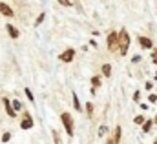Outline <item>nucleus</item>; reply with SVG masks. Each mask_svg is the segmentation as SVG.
Masks as SVG:
<instances>
[{
  "instance_id": "obj_1",
  "label": "nucleus",
  "mask_w": 157,
  "mask_h": 144,
  "mask_svg": "<svg viewBox=\"0 0 157 144\" xmlns=\"http://www.w3.org/2000/svg\"><path fill=\"white\" fill-rule=\"evenodd\" d=\"M128 47H130V35H128L126 29H121L119 31V51L122 55H126L128 53Z\"/></svg>"
},
{
  "instance_id": "obj_2",
  "label": "nucleus",
  "mask_w": 157,
  "mask_h": 144,
  "mask_svg": "<svg viewBox=\"0 0 157 144\" xmlns=\"http://www.w3.org/2000/svg\"><path fill=\"white\" fill-rule=\"evenodd\" d=\"M60 120H62V124H64L66 133H68L70 137H73V133H75V128H73V117H71L70 113H62V115H60Z\"/></svg>"
},
{
  "instance_id": "obj_3",
  "label": "nucleus",
  "mask_w": 157,
  "mask_h": 144,
  "mask_svg": "<svg viewBox=\"0 0 157 144\" xmlns=\"http://www.w3.org/2000/svg\"><path fill=\"white\" fill-rule=\"evenodd\" d=\"M108 49H112V51L119 49V33H115V31L108 35Z\"/></svg>"
},
{
  "instance_id": "obj_4",
  "label": "nucleus",
  "mask_w": 157,
  "mask_h": 144,
  "mask_svg": "<svg viewBox=\"0 0 157 144\" xmlns=\"http://www.w3.org/2000/svg\"><path fill=\"white\" fill-rule=\"evenodd\" d=\"M35 126V120H33V117L29 115V113H26L24 115V119L20 120V130H31Z\"/></svg>"
},
{
  "instance_id": "obj_5",
  "label": "nucleus",
  "mask_w": 157,
  "mask_h": 144,
  "mask_svg": "<svg viewBox=\"0 0 157 144\" xmlns=\"http://www.w3.org/2000/svg\"><path fill=\"white\" fill-rule=\"evenodd\" d=\"M121 133H122V128L117 126V128L113 130V135L108 139V144H119V142H121Z\"/></svg>"
},
{
  "instance_id": "obj_6",
  "label": "nucleus",
  "mask_w": 157,
  "mask_h": 144,
  "mask_svg": "<svg viewBox=\"0 0 157 144\" xmlns=\"http://www.w3.org/2000/svg\"><path fill=\"white\" fill-rule=\"evenodd\" d=\"M75 57V49H66L64 53H60V60L62 62H71Z\"/></svg>"
},
{
  "instance_id": "obj_7",
  "label": "nucleus",
  "mask_w": 157,
  "mask_h": 144,
  "mask_svg": "<svg viewBox=\"0 0 157 144\" xmlns=\"http://www.w3.org/2000/svg\"><path fill=\"white\" fill-rule=\"evenodd\" d=\"M137 40H139V44H141L143 47H146V49H152V47H154V42H152V38H148V36H139Z\"/></svg>"
},
{
  "instance_id": "obj_8",
  "label": "nucleus",
  "mask_w": 157,
  "mask_h": 144,
  "mask_svg": "<svg viewBox=\"0 0 157 144\" xmlns=\"http://www.w3.org/2000/svg\"><path fill=\"white\" fill-rule=\"evenodd\" d=\"M2 100H4V106H6L7 115H9V117H17V115H15V108H13V102H11L9 99H2Z\"/></svg>"
},
{
  "instance_id": "obj_9",
  "label": "nucleus",
  "mask_w": 157,
  "mask_h": 144,
  "mask_svg": "<svg viewBox=\"0 0 157 144\" xmlns=\"http://www.w3.org/2000/svg\"><path fill=\"white\" fill-rule=\"evenodd\" d=\"M0 13L2 15H6V17H13L15 13H13V9L9 7V6H6L4 2H0Z\"/></svg>"
},
{
  "instance_id": "obj_10",
  "label": "nucleus",
  "mask_w": 157,
  "mask_h": 144,
  "mask_svg": "<svg viewBox=\"0 0 157 144\" xmlns=\"http://www.w3.org/2000/svg\"><path fill=\"white\" fill-rule=\"evenodd\" d=\"M6 29H7V33H9L11 38H18V35H20V33H18V29H17L15 26H11V24H7V26H6Z\"/></svg>"
},
{
  "instance_id": "obj_11",
  "label": "nucleus",
  "mask_w": 157,
  "mask_h": 144,
  "mask_svg": "<svg viewBox=\"0 0 157 144\" xmlns=\"http://www.w3.org/2000/svg\"><path fill=\"white\" fill-rule=\"evenodd\" d=\"M102 75H104V77H110V75H112V66H110V64H104V66H102Z\"/></svg>"
},
{
  "instance_id": "obj_12",
  "label": "nucleus",
  "mask_w": 157,
  "mask_h": 144,
  "mask_svg": "<svg viewBox=\"0 0 157 144\" xmlns=\"http://www.w3.org/2000/svg\"><path fill=\"white\" fill-rule=\"evenodd\" d=\"M73 108L77 109V111H80V109H82V106H80V102H78L77 93H73Z\"/></svg>"
},
{
  "instance_id": "obj_13",
  "label": "nucleus",
  "mask_w": 157,
  "mask_h": 144,
  "mask_svg": "<svg viewBox=\"0 0 157 144\" xmlns=\"http://www.w3.org/2000/svg\"><path fill=\"white\" fill-rule=\"evenodd\" d=\"M91 86H93L91 89H97V88L101 86V78H99V77H91Z\"/></svg>"
},
{
  "instance_id": "obj_14",
  "label": "nucleus",
  "mask_w": 157,
  "mask_h": 144,
  "mask_svg": "<svg viewBox=\"0 0 157 144\" xmlns=\"http://www.w3.org/2000/svg\"><path fill=\"white\" fill-rule=\"evenodd\" d=\"M152 124H154L152 120H146V122L143 124V131H144V133H150V130H152Z\"/></svg>"
},
{
  "instance_id": "obj_15",
  "label": "nucleus",
  "mask_w": 157,
  "mask_h": 144,
  "mask_svg": "<svg viewBox=\"0 0 157 144\" xmlns=\"http://www.w3.org/2000/svg\"><path fill=\"white\" fill-rule=\"evenodd\" d=\"M86 113H88V117H91V115H93V104H91V102H88V104H86Z\"/></svg>"
},
{
  "instance_id": "obj_16",
  "label": "nucleus",
  "mask_w": 157,
  "mask_h": 144,
  "mask_svg": "<svg viewBox=\"0 0 157 144\" xmlns=\"http://www.w3.org/2000/svg\"><path fill=\"white\" fill-rule=\"evenodd\" d=\"M133 122H135V124H144L146 120H144V117H143V115H137V117L133 119Z\"/></svg>"
},
{
  "instance_id": "obj_17",
  "label": "nucleus",
  "mask_w": 157,
  "mask_h": 144,
  "mask_svg": "<svg viewBox=\"0 0 157 144\" xmlns=\"http://www.w3.org/2000/svg\"><path fill=\"white\" fill-rule=\"evenodd\" d=\"M26 97L31 100V102H35V97H33V93H31V89H26Z\"/></svg>"
},
{
  "instance_id": "obj_18",
  "label": "nucleus",
  "mask_w": 157,
  "mask_h": 144,
  "mask_svg": "<svg viewBox=\"0 0 157 144\" xmlns=\"http://www.w3.org/2000/svg\"><path fill=\"white\" fill-rule=\"evenodd\" d=\"M106 131H108V128H106V126H101V128H99V135H101V137H104V135H106Z\"/></svg>"
},
{
  "instance_id": "obj_19",
  "label": "nucleus",
  "mask_w": 157,
  "mask_h": 144,
  "mask_svg": "<svg viewBox=\"0 0 157 144\" xmlns=\"http://www.w3.org/2000/svg\"><path fill=\"white\" fill-rule=\"evenodd\" d=\"M44 17H46L44 13H40V15H39V18H37V22H35V28H37V26H40V24H42V20H44Z\"/></svg>"
},
{
  "instance_id": "obj_20",
  "label": "nucleus",
  "mask_w": 157,
  "mask_h": 144,
  "mask_svg": "<svg viewBox=\"0 0 157 144\" xmlns=\"http://www.w3.org/2000/svg\"><path fill=\"white\" fill-rule=\"evenodd\" d=\"M9 139H11V133H7V131H6V133L2 135V142L6 144V142H7V141H9Z\"/></svg>"
},
{
  "instance_id": "obj_21",
  "label": "nucleus",
  "mask_w": 157,
  "mask_h": 144,
  "mask_svg": "<svg viewBox=\"0 0 157 144\" xmlns=\"http://www.w3.org/2000/svg\"><path fill=\"white\" fill-rule=\"evenodd\" d=\"M53 139H55V144H60V137H59L57 130H53Z\"/></svg>"
},
{
  "instance_id": "obj_22",
  "label": "nucleus",
  "mask_w": 157,
  "mask_h": 144,
  "mask_svg": "<svg viewBox=\"0 0 157 144\" xmlns=\"http://www.w3.org/2000/svg\"><path fill=\"white\" fill-rule=\"evenodd\" d=\"M148 100H150L152 104H154V102H157V95H154V93H150V95H148Z\"/></svg>"
},
{
  "instance_id": "obj_23",
  "label": "nucleus",
  "mask_w": 157,
  "mask_h": 144,
  "mask_svg": "<svg viewBox=\"0 0 157 144\" xmlns=\"http://www.w3.org/2000/svg\"><path fill=\"white\" fill-rule=\"evenodd\" d=\"M59 4H62V6H66V7H70V6H71V0H59Z\"/></svg>"
},
{
  "instance_id": "obj_24",
  "label": "nucleus",
  "mask_w": 157,
  "mask_h": 144,
  "mask_svg": "<svg viewBox=\"0 0 157 144\" xmlns=\"http://www.w3.org/2000/svg\"><path fill=\"white\" fill-rule=\"evenodd\" d=\"M139 99H141V93H139V91H135V93H133V100H135V102H139Z\"/></svg>"
},
{
  "instance_id": "obj_25",
  "label": "nucleus",
  "mask_w": 157,
  "mask_h": 144,
  "mask_svg": "<svg viewBox=\"0 0 157 144\" xmlns=\"http://www.w3.org/2000/svg\"><path fill=\"white\" fill-rule=\"evenodd\" d=\"M13 108H15V111L20 109V102H18V100H13Z\"/></svg>"
},
{
  "instance_id": "obj_26",
  "label": "nucleus",
  "mask_w": 157,
  "mask_h": 144,
  "mask_svg": "<svg viewBox=\"0 0 157 144\" xmlns=\"http://www.w3.org/2000/svg\"><path fill=\"white\" fill-rule=\"evenodd\" d=\"M144 88H146V89H152V88H154V84H152V82H150V80H148V82H146V84H144Z\"/></svg>"
},
{
  "instance_id": "obj_27",
  "label": "nucleus",
  "mask_w": 157,
  "mask_h": 144,
  "mask_svg": "<svg viewBox=\"0 0 157 144\" xmlns=\"http://www.w3.org/2000/svg\"><path fill=\"white\" fill-rule=\"evenodd\" d=\"M139 60H141V55H135V57L132 59V62H139Z\"/></svg>"
},
{
  "instance_id": "obj_28",
  "label": "nucleus",
  "mask_w": 157,
  "mask_h": 144,
  "mask_svg": "<svg viewBox=\"0 0 157 144\" xmlns=\"http://www.w3.org/2000/svg\"><path fill=\"white\" fill-rule=\"evenodd\" d=\"M152 57H154V60H157V49H154V51H152Z\"/></svg>"
},
{
  "instance_id": "obj_29",
  "label": "nucleus",
  "mask_w": 157,
  "mask_h": 144,
  "mask_svg": "<svg viewBox=\"0 0 157 144\" xmlns=\"http://www.w3.org/2000/svg\"><path fill=\"white\" fill-rule=\"evenodd\" d=\"M154 122H155V124H157V115H155V119H154Z\"/></svg>"
},
{
  "instance_id": "obj_30",
  "label": "nucleus",
  "mask_w": 157,
  "mask_h": 144,
  "mask_svg": "<svg viewBox=\"0 0 157 144\" xmlns=\"http://www.w3.org/2000/svg\"><path fill=\"white\" fill-rule=\"evenodd\" d=\"M154 62H155V64H157V60H154Z\"/></svg>"
}]
</instances>
